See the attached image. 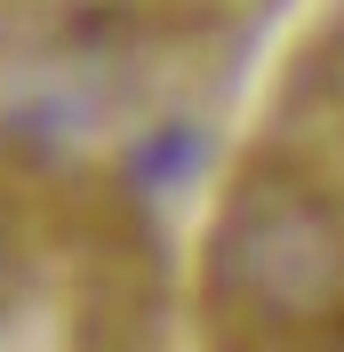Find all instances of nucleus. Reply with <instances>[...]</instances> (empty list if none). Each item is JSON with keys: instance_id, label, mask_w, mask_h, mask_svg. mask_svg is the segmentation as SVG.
<instances>
[{"instance_id": "f257e3e1", "label": "nucleus", "mask_w": 344, "mask_h": 352, "mask_svg": "<svg viewBox=\"0 0 344 352\" xmlns=\"http://www.w3.org/2000/svg\"><path fill=\"white\" fill-rule=\"evenodd\" d=\"M224 288L272 320H321L344 305V217L297 184H264L224 224Z\"/></svg>"}]
</instances>
